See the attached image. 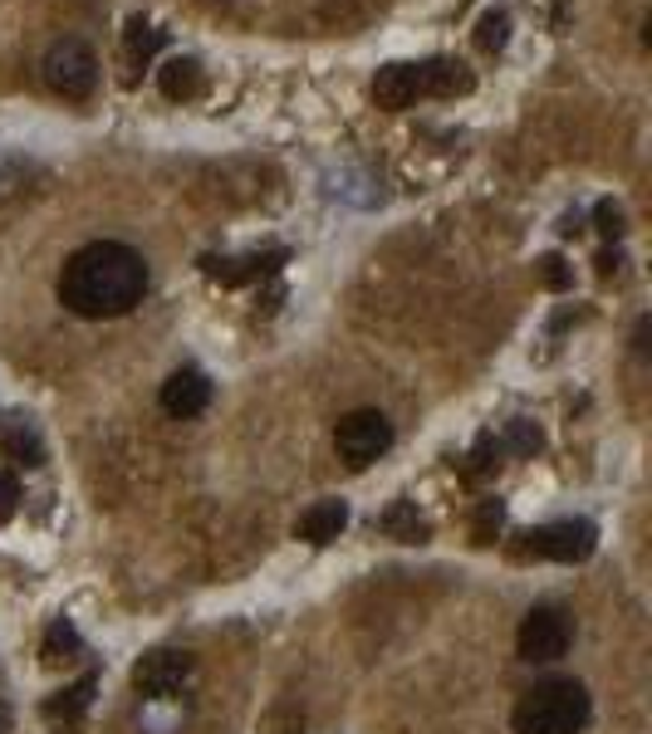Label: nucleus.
I'll list each match as a JSON object with an SVG mask.
<instances>
[{"mask_svg":"<svg viewBox=\"0 0 652 734\" xmlns=\"http://www.w3.org/2000/svg\"><path fill=\"white\" fill-rule=\"evenodd\" d=\"M45 84L60 98H89L99 88V59L84 39H54L45 49Z\"/></svg>","mask_w":652,"mask_h":734,"instance_id":"obj_4","label":"nucleus"},{"mask_svg":"<svg viewBox=\"0 0 652 734\" xmlns=\"http://www.w3.org/2000/svg\"><path fill=\"white\" fill-rule=\"evenodd\" d=\"M192 675V656L187 651H148L138 665H133V685H138L148 700H168L172 691H182V681Z\"/></svg>","mask_w":652,"mask_h":734,"instance_id":"obj_7","label":"nucleus"},{"mask_svg":"<svg viewBox=\"0 0 652 734\" xmlns=\"http://www.w3.org/2000/svg\"><path fill=\"white\" fill-rule=\"evenodd\" d=\"M280 260H285V250H275V254H246V260H221V254H207V260H201V270H207V279H221V284H250V279H260V274L275 270Z\"/></svg>","mask_w":652,"mask_h":734,"instance_id":"obj_11","label":"nucleus"},{"mask_svg":"<svg viewBox=\"0 0 652 734\" xmlns=\"http://www.w3.org/2000/svg\"><path fill=\"white\" fill-rule=\"evenodd\" d=\"M501 524H505V505H501V499H481V505H476L471 538H476V544H491V538L501 534Z\"/></svg>","mask_w":652,"mask_h":734,"instance_id":"obj_20","label":"nucleus"},{"mask_svg":"<svg viewBox=\"0 0 652 734\" xmlns=\"http://www.w3.org/2000/svg\"><path fill=\"white\" fill-rule=\"evenodd\" d=\"M344 528H348L344 499H319V505H309L305 514L295 519V538H305V544H334Z\"/></svg>","mask_w":652,"mask_h":734,"instance_id":"obj_10","label":"nucleus"},{"mask_svg":"<svg viewBox=\"0 0 652 734\" xmlns=\"http://www.w3.org/2000/svg\"><path fill=\"white\" fill-rule=\"evenodd\" d=\"M476 45H481L485 54H501V49L510 45V15H505V10H485V15L476 20Z\"/></svg>","mask_w":652,"mask_h":734,"instance_id":"obj_18","label":"nucleus"},{"mask_svg":"<svg viewBox=\"0 0 652 734\" xmlns=\"http://www.w3.org/2000/svg\"><path fill=\"white\" fill-rule=\"evenodd\" d=\"M593 221H599V231L608 235V240H618V235L628 231V225H623V211H618L613 201H599V206H593Z\"/></svg>","mask_w":652,"mask_h":734,"instance_id":"obj_24","label":"nucleus"},{"mask_svg":"<svg viewBox=\"0 0 652 734\" xmlns=\"http://www.w3.org/2000/svg\"><path fill=\"white\" fill-rule=\"evenodd\" d=\"M15 509H21V480L0 470V524H11Z\"/></svg>","mask_w":652,"mask_h":734,"instance_id":"obj_23","label":"nucleus"},{"mask_svg":"<svg viewBox=\"0 0 652 734\" xmlns=\"http://www.w3.org/2000/svg\"><path fill=\"white\" fill-rule=\"evenodd\" d=\"M422 94L417 88V64H383L373 74V103L378 108H387V113H403V108H413V98Z\"/></svg>","mask_w":652,"mask_h":734,"instance_id":"obj_9","label":"nucleus"},{"mask_svg":"<svg viewBox=\"0 0 652 734\" xmlns=\"http://www.w3.org/2000/svg\"><path fill=\"white\" fill-rule=\"evenodd\" d=\"M417 88H422V94H436V98L471 94V74H466V64H456V59H427V64H417Z\"/></svg>","mask_w":652,"mask_h":734,"instance_id":"obj_12","label":"nucleus"},{"mask_svg":"<svg viewBox=\"0 0 652 734\" xmlns=\"http://www.w3.org/2000/svg\"><path fill=\"white\" fill-rule=\"evenodd\" d=\"M0 450L15 460V465H45V446H40V436H35L25 421H5L0 426Z\"/></svg>","mask_w":652,"mask_h":734,"instance_id":"obj_17","label":"nucleus"},{"mask_svg":"<svg viewBox=\"0 0 652 734\" xmlns=\"http://www.w3.org/2000/svg\"><path fill=\"white\" fill-rule=\"evenodd\" d=\"M94 691H99V681H94V675H84V681L54 691L50 700H45V720H50V724H79L84 710L94 705Z\"/></svg>","mask_w":652,"mask_h":734,"instance_id":"obj_13","label":"nucleus"},{"mask_svg":"<svg viewBox=\"0 0 652 734\" xmlns=\"http://www.w3.org/2000/svg\"><path fill=\"white\" fill-rule=\"evenodd\" d=\"M158 88L172 98V103H182V98H197L201 88V64L192 54H172L168 64L158 69Z\"/></svg>","mask_w":652,"mask_h":734,"instance_id":"obj_14","label":"nucleus"},{"mask_svg":"<svg viewBox=\"0 0 652 734\" xmlns=\"http://www.w3.org/2000/svg\"><path fill=\"white\" fill-rule=\"evenodd\" d=\"M0 734H11V705L0 700Z\"/></svg>","mask_w":652,"mask_h":734,"instance_id":"obj_27","label":"nucleus"},{"mask_svg":"<svg viewBox=\"0 0 652 734\" xmlns=\"http://www.w3.org/2000/svg\"><path fill=\"white\" fill-rule=\"evenodd\" d=\"M593 548H599V528H593L589 519H554V524L530 528V534H525L520 553L554 558V563H583Z\"/></svg>","mask_w":652,"mask_h":734,"instance_id":"obj_5","label":"nucleus"},{"mask_svg":"<svg viewBox=\"0 0 652 734\" xmlns=\"http://www.w3.org/2000/svg\"><path fill=\"white\" fill-rule=\"evenodd\" d=\"M515 734H579L589 724V691L579 681H540L510 714Z\"/></svg>","mask_w":652,"mask_h":734,"instance_id":"obj_2","label":"nucleus"},{"mask_svg":"<svg viewBox=\"0 0 652 734\" xmlns=\"http://www.w3.org/2000/svg\"><path fill=\"white\" fill-rule=\"evenodd\" d=\"M540 279L550 284V289H564V284H569V270H564L559 254H544L540 260Z\"/></svg>","mask_w":652,"mask_h":734,"instance_id":"obj_25","label":"nucleus"},{"mask_svg":"<svg viewBox=\"0 0 652 734\" xmlns=\"http://www.w3.org/2000/svg\"><path fill=\"white\" fill-rule=\"evenodd\" d=\"M334 446H339V456H344V465L364 470V465H373L378 456L393 450V421L378 407H358V411H348V416H339Z\"/></svg>","mask_w":652,"mask_h":734,"instance_id":"obj_3","label":"nucleus"},{"mask_svg":"<svg viewBox=\"0 0 652 734\" xmlns=\"http://www.w3.org/2000/svg\"><path fill=\"white\" fill-rule=\"evenodd\" d=\"M158 49H162V29L148 25L143 15H133L128 20V59H133V64H148Z\"/></svg>","mask_w":652,"mask_h":734,"instance_id":"obj_19","label":"nucleus"},{"mask_svg":"<svg viewBox=\"0 0 652 734\" xmlns=\"http://www.w3.org/2000/svg\"><path fill=\"white\" fill-rule=\"evenodd\" d=\"M574 642V622L559 612V607H530L515 632V646H520L525 661H559Z\"/></svg>","mask_w":652,"mask_h":734,"instance_id":"obj_6","label":"nucleus"},{"mask_svg":"<svg viewBox=\"0 0 652 734\" xmlns=\"http://www.w3.org/2000/svg\"><path fill=\"white\" fill-rule=\"evenodd\" d=\"M505 446H510L515 456H534V450L544 446V436H540V426H534V421L515 416L510 426H505Z\"/></svg>","mask_w":652,"mask_h":734,"instance_id":"obj_21","label":"nucleus"},{"mask_svg":"<svg viewBox=\"0 0 652 734\" xmlns=\"http://www.w3.org/2000/svg\"><path fill=\"white\" fill-rule=\"evenodd\" d=\"M613 270H618V254L603 250V254H599V274H613Z\"/></svg>","mask_w":652,"mask_h":734,"instance_id":"obj_26","label":"nucleus"},{"mask_svg":"<svg viewBox=\"0 0 652 734\" xmlns=\"http://www.w3.org/2000/svg\"><path fill=\"white\" fill-rule=\"evenodd\" d=\"M79 651H84V636H79V626H74L70 617H60V622H50V632H45V642H40V661H45V665H70Z\"/></svg>","mask_w":652,"mask_h":734,"instance_id":"obj_16","label":"nucleus"},{"mask_svg":"<svg viewBox=\"0 0 652 734\" xmlns=\"http://www.w3.org/2000/svg\"><path fill=\"white\" fill-rule=\"evenodd\" d=\"M495 456H501V440H495V436H481V440H476L471 465H466V480H485V475H491V470L501 465Z\"/></svg>","mask_w":652,"mask_h":734,"instance_id":"obj_22","label":"nucleus"},{"mask_svg":"<svg viewBox=\"0 0 652 734\" xmlns=\"http://www.w3.org/2000/svg\"><path fill=\"white\" fill-rule=\"evenodd\" d=\"M148 294V260L123 240H89L64 260L60 303L79 319H123Z\"/></svg>","mask_w":652,"mask_h":734,"instance_id":"obj_1","label":"nucleus"},{"mask_svg":"<svg viewBox=\"0 0 652 734\" xmlns=\"http://www.w3.org/2000/svg\"><path fill=\"white\" fill-rule=\"evenodd\" d=\"M158 401H162V411H168V416H177V421L201 416V411L211 407V377L201 368H177L168 382H162Z\"/></svg>","mask_w":652,"mask_h":734,"instance_id":"obj_8","label":"nucleus"},{"mask_svg":"<svg viewBox=\"0 0 652 734\" xmlns=\"http://www.w3.org/2000/svg\"><path fill=\"white\" fill-rule=\"evenodd\" d=\"M383 534L397 538V544H427V538H432V524L417 514L413 499H397V505L383 514Z\"/></svg>","mask_w":652,"mask_h":734,"instance_id":"obj_15","label":"nucleus"}]
</instances>
